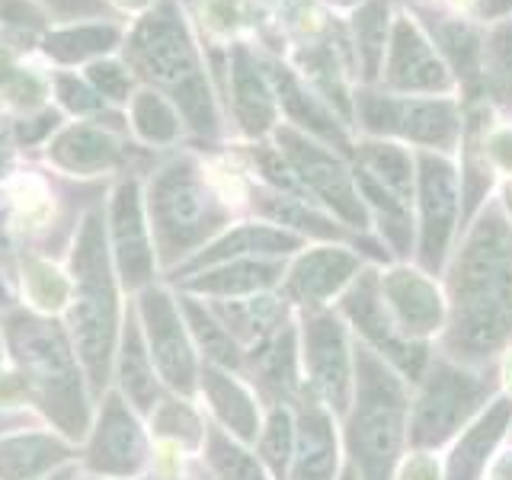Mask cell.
I'll return each instance as SVG.
<instances>
[{
  "label": "cell",
  "mask_w": 512,
  "mask_h": 480,
  "mask_svg": "<svg viewBox=\"0 0 512 480\" xmlns=\"http://www.w3.org/2000/svg\"><path fill=\"white\" fill-rule=\"evenodd\" d=\"M458 356H490L512 333V228L487 212L468 234L452 269Z\"/></svg>",
  "instance_id": "1"
},
{
  "label": "cell",
  "mask_w": 512,
  "mask_h": 480,
  "mask_svg": "<svg viewBox=\"0 0 512 480\" xmlns=\"http://www.w3.org/2000/svg\"><path fill=\"white\" fill-rule=\"evenodd\" d=\"M74 301H71V343L93 388L109 381V365L119 343V298L109 266V244L103 218L90 212L80 224L71 253Z\"/></svg>",
  "instance_id": "2"
},
{
  "label": "cell",
  "mask_w": 512,
  "mask_h": 480,
  "mask_svg": "<svg viewBox=\"0 0 512 480\" xmlns=\"http://www.w3.org/2000/svg\"><path fill=\"white\" fill-rule=\"evenodd\" d=\"M7 343L23 368L26 388L36 394L42 410L52 416L61 432L84 436L87 432V397L77 375V352L61 324L39 314L16 311L4 324Z\"/></svg>",
  "instance_id": "3"
},
{
  "label": "cell",
  "mask_w": 512,
  "mask_h": 480,
  "mask_svg": "<svg viewBox=\"0 0 512 480\" xmlns=\"http://www.w3.org/2000/svg\"><path fill=\"white\" fill-rule=\"evenodd\" d=\"M148 224L164 263L196 253L228 224V205L189 157L170 160L148 189Z\"/></svg>",
  "instance_id": "4"
},
{
  "label": "cell",
  "mask_w": 512,
  "mask_h": 480,
  "mask_svg": "<svg viewBox=\"0 0 512 480\" xmlns=\"http://www.w3.org/2000/svg\"><path fill=\"white\" fill-rule=\"evenodd\" d=\"M407 429L400 381L372 352H359V397L349 423V448L365 480H394V461Z\"/></svg>",
  "instance_id": "5"
},
{
  "label": "cell",
  "mask_w": 512,
  "mask_h": 480,
  "mask_svg": "<svg viewBox=\"0 0 512 480\" xmlns=\"http://www.w3.org/2000/svg\"><path fill=\"white\" fill-rule=\"evenodd\" d=\"M125 55L128 71H135L154 87H167L170 93L205 74L196 42H192L183 13L173 7V0H160L144 20H138V26L128 32Z\"/></svg>",
  "instance_id": "6"
},
{
  "label": "cell",
  "mask_w": 512,
  "mask_h": 480,
  "mask_svg": "<svg viewBox=\"0 0 512 480\" xmlns=\"http://www.w3.org/2000/svg\"><path fill=\"white\" fill-rule=\"evenodd\" d=\"M276 141L279 154L288 160V167L295 170L304 189L314 192L324 205H330L349 228H368V205L359 196L356 176L349 173L340 157L327 151L324 144H317L314 138H308L295 125H282L276 132Z\"/></svg>",
  "instance_id": "7"
},
{
  "label": "cell",
  "mask_w": 512,
  "mask_h": 480,
  "mask_svg": "<svg viewBox=\"0 0 512 480\" xmlns=\"http://www.w3.org/2000/svg\"><path fill=\"white\" fill-rule=\"evenodd\" d=\"M359 122L375 135H400L426 148L452 151L461 138V116L452 100H410L365 90L356 96Z\"/></svg>",
  "instance_id": "8"
},
{
  "label": "cell",
  "mask_w": 512,
  "mask_h": 480,
  "mask_svg": "<svg viewBox=\"0 0 512 480\" xmlns=\"http://www.w3.org/2000/svg\"><path fill=\"white\" fill-rule=\"evenodd\" d=\"M487 394L490 384L480 381L477 375L461 372L455 365H436V372L429 375L426 388L413 407V445H442L458 426L468 423V416L484 404Z\"/></svg>",
  "instance_id": "9"
},
{
  "label": "cell",
  "mask_w": 512,
  "mask_h": 480,
  "mask_svg": "<svg viewBox=\"0 0 512 480\" xmlns=\"http://www.w3.org/2000/svg\"><path fill=\"white\" fill-rule=\"evenodd\" d=\"M141 320H144V340H148L151 362L173 391L192 394L199 378L196 356H192V340L186 333V320L180 304L167 292L148 288L141 295Z\"/></svg>",
  "instance_id": "10"
},
{
  "label": "cell",
  "mask_w": 512,
  "mask_h": 480,
  "mask_svg": "<svg viewBox=\"0 0 512 480\" xmlns=\"http://www.w3.org/2000/svg\"><path fill=\"white\" fill-rule=\"evenodd\" d=\"M416 192H420V260L429 272H436L452 244L458 224V176L455 167L442 154L423 151L420 173H416Z\"/></svg>",
  "instance_id": "11"
},
{
  "label": "cell",
  "mask_w": 512,
  "mask_h": 480,
  "mask_svg": "<svg viewBox=\"0 0 512 480\" xmlns=\"http://www.w3.org/2000/svg\"><path fill=\"white\" fill-rule=\"evenodd\" d=\"M343 311L384 359L394 362L407 378H420L426 349L420 343L407 340V336L397 330V324L381 301V282L375 272H362V276L352 282L349 295L343 298Z\"/></svg>",
  "instance_id": "12"
},
{
  "label": "cell",
  "mask_w": 512,
  "mask_h": 480,
  "mask_svg": "<svg viewBox=\"0 0 512 480\" xmlns=\"http://www.w3.org/2000/svg\"><path fill=\"white\" fill-rule=\"evenodd\" d=\"M109 231L122 282L128 288L148 285L154 276V237L138 180H122L116 186V196L109 202Z\"/></svg>",
  "instance_id": "13"
},
{
  "label": "cell",
  "mask_w": 512,
  "mask_h": 480,
  "mask_svg": "<svg viewBox=\"0 0 512 480\" xmlns=\"http://www.w3.org/2000/svg\"><path fill=\"white\" fill-rule=\"evenodd\" d=\"M148 461V442L122 397H106L87 448V468L100 477H135Z\"/></svg>",
  "instance_id": "14"
},
{
  "label": "cell",
  "mask_w": 512,
  "mask_h": 480,
  "mask_svg": "<svg viewBox=\"0 0 512 480\" xmlns=\"http://www.w3.org/2000/svg\"><path fill=\"white\" fill-rule=\"evenodd\" d=\"M384 80L391 90L404 93H439L448 90V71L432 42L410 16H397L388 39V68Z\"/></svg>",
  "instance_id": "15"
},
{
  "label": "cell",
  "mask_w": 512,
  "mask_h": 480,
  "mask_svg": "<svg viewBox=\"0 0 512 480\" xmlns=\"http://www.w3.org/2000/svg\"><path fill=\"white\" fill-rule=\"evenodd\" d=\"M304 365L311 372V384L324 394L327 404L333 410H346L352 368L346 336L336 317H308V324H304Z\"/></svg>",
  "instance_id": "16"
},
{
  "label": "cell",
  "mask_w": 512,
  "mask_h": 480,
  "mask_svg": "<svg viewBox=\"0 0 512 480\" xmlns=\"http://www.w3.org/2000/svg\"><path fill=\"white\" fill-rule=\"evenodd\" d=\"M381 301L388 308L397 330L413 340V336H426L442 327L445 304L439 288L432 285L423 272L416 269H394L381 276Z\"/></svg>",
  "instance_id": "17"
},
{
  "label": "cell",
  "mask_w": 512,
  "mask_h": 480,
  "mask_svg": "<svg viewBox=\"0 0 512 480\" xmlns=\"http://www.w3.org/2000/svg\"><path fill=\"white\" fill-rule=\"evenodd\" d=\"M359 272V256L346 247H317L301 253L288 269L285 295L301 304H324L346 288Z\"/></svg>",
  "instance_id": "18"
},
{
  "label": "cell",
  "mask_w": 512,
  "mask_h": 480,
  "mask_svg": "<svg viewBox=\"0 0 512 480\" xmlns=\"http://www.w3.org/2000/svg\"><path fill=\"white\" fill-rule=\"evenodd\" d=\"M48 157H52V164L61 167L64 173L93 176V173H106L116 167L122 148L106 128L77 122V125L61 128V132L48 141Z\"/></svg>",
  "instance_id": "19"
},
{
  "label": "cell",
  "mask_w": 512,
  "mask_h": 480,
  "mask_svg": "<svg viewBox=\"0 0 512 480\" xmlns=\"http://www.w3.org/2000/svg\"><path fill=\"white\" fill-rule=\"evenodd\" d=\"M231 96L237 122L247 135H263L276 122V90L244 45L234 48L231 58Z\"/></svg>",
  "instance_id": "20"
},
{
  "label": "cell",
  "mask_w": 512,
  "mask_h": 480,
  "mask_svg": "<svg viewBox=\"0 0 512 480\" xmlns=\"http://www.w3.org/2000/svg\"><path fill=\"white\" fill-rule=\"evenodd\" d=\"M301 237L292 231L272 228V224H240V228L228 231L224 237H218L215 244H208L205 250H199L189 260V266H183L186 272L192 269H212L218 263H231V260H250V256H276V253H288L298 250Z\"/></svg>",
  "instance_id": "21"
},
{
  "label": "cell",
  "mask_w": 512,
  "mask_h": 480,
  "mask_svg": "<svg viewBox=\"0 0 512 480\" xmlns=\"http://www.w3.org/2000/svg\"><path fill=\"white\" fill-rule=\"evenodd\" d=\"M199 378H202V391L208 397V404H212L215 416L231 436L244 439V442H253L260 436V413H256L253 397L228 368L205 365Z\"/></svg>",
  "instance_id": "22"
},
{
  "label": "cell",
  "mask_w": 512,
  "mask_h": 480,
  "mask_svg": "<svg viewBox=\"0 0 512 480\" xmlns=\"http://www.w3.org/2000/svg\"><path fill=\"white\" fill-rule=\"evenodd\" d=\"M295 480H333L336 474V436L330 413L317 404L301 410L295 432Z\"/></svg>",
  "instance_id": "23"
},
{
  "label": "cell",
  "mask_w": 512,
  "mask_h": 480,
  "mask_svg": "<svg viewBox=\"0 0 512 480\" xmlns=\"http://www.w3.org/2000/svg\"><path fill=\"white\" fill-rule=\"evenodd\" d=\"M71 448L45 432H20L0 439V480H39L68 461Z\"/></svg>",
  "instance_id": "24"
},
{
  "label": "cell",
  "mask_w": 512,
  "mask_h": 480,
  "mask_svg": "<svg viewBox=\"0 0 512 480\" xmlns=\"http://www.w3.org/2000/svg\"><path fill=\"white\" fill-rule=\"evenodd\" d=\"M282 279V266L269 260H231L218 263L205 272H196L189 279V292L199 295H218V298H240V295H256L263 288L276 285Z\"/></svg>",
  "instance_id": "25"
},
{
  "label": "cell",
  "mask_w": 512,
  "mask_h": 480,
  "mask_svg": "<svg viewBox=\"0 0 512 480\" xmlns=\"http://www.w3.org/2000/svg\"><path fill=\"white\" fill-rule=\"evenodd\" d=\"M122 42V29L112 20H96V23H74L48 32L42 39L45 55L58 64H93L116 52Z\"/></svg>",
  "instance_id": "26"
},
{
  "label": "cell",
  "mask_w": 512,
  "mask_h": 480,
  "mask_svg": "<svg viewBox=\"0 0 512 480\" xmlns=\"http://www.w3.org/2000/svg\"><path fill=\"white\" fill-rule=\"evenodd\" d=\"M509 420H512V400H496V404L474 423L468 436L455 445L452 461H448V480H474L480 468L487 464L493 445L500 442V436L506 432Z\"/></svg>",
  "instance_id": "27"
},
{
  "label": "cell",
  "mask_w": 512,
  "mask_h": 480,
  "mask_svg": "<svg viewBox=\"0 0 512 480\" xmlns=\"http://www.w3.org/2000/svg\"><path fill=\"white\" fill-rule=\"evenodd\" d=\"M119 384L125 397L132 400L138 410H154L157 407V378H154V362L151 352L144 346V336L135 324V317H128L122 330V346H119Z\"/></svg>",
  "instance_id": "28"
},
{
  "label": "cell",
  "mask_w": 512,
  "mask_h": 480,
  "mask_svg": "<svg viewBox=\"0 0 512 480\" xmlns=\"http://www.w3.org/2000/svg\"><path fill=\"white\" fill-rule=\"evenodd\" d=\"M272 80H276V96H279V103L285 106L288 119L298 122L301 128H308L311 135L330 141L333 148H349L343 128L333 122V116L314 100V96H308L298 87V80L292 77V71H285V68H279V64H272Z\"/></svg>",
  "instance_id": "29"
},
{
  "label": "cell",
  "mask_w": 512,
  "mask_h": 480,
  "mask_svg": "<svg viewBox=\"0 0 512 480\" xmlns=\"http://www.w3.org/2000/svg\"><path fill=\"white\" fill-rule=\"evenodd\" d=\"M359 154V170H365L368 176H375V180L394 192L400 202H410L413 196V160L410 154L400 148V144H391V141H368L356 151Z\"/></svg>",
  "instance_id": "30"
},
{
  "label": "cell",
  "mask_w": 512,
  "mask_h": 480,
  "mask_svg": "<svg viewBox=\"0 0 512 480\" xmlns=\"http://www.w3.org/2000/svg\"><path fill=\"white\" fill-rule=\"evenodd\" d=\"M180 311H183L189 333L196 336V343L205 349L208 365H218V368H237L240 365V349L234 343V336L228 333V327L221 324L212 308H205V304L196 298H183Z\"/></svg>",
  "instance_id": "31"
},
{
  "label": "cell",
  "mask_w": 512,
  "mask_h": 480,
  "mask_svg": "<svg viewBox=\"0 0 512 480\" xmlns=\"http://www.w3.org/2000/svg\"><path fill=\"white\" fill-rule=\"evenodd\" d=\"M132 128L148 144H173L180 138V112L157 90H138L132 96Z\"/></svg>",
  "instance_id": "32"
},
{
  "label": "cell",
  "mask_w": 512,
  "mask_h": 480,
  "mask_svg": "<svg viewBox=\"0 0 512 480\" xmlns=\"http://www.w3.org/2000/svg\"><path fill=\"white\" fill-rule=\"evenodd\" d=\"M432 32H436V45H442L445 58L452 61L455 74L474 84L480 77V55H484V42L477 39V32L461 20H432Z\"/></svg>",
  "instance_id": "33"
},
{
  "label": "cell",
  "mask_w": 512,
  "mask_h": 480,
  "mask_svg": "<svg viewBox=\"0 0 512 480\" xmlns=\"http://www.w3.org/2000/svg\"><path fill=\"white\" fill-rule=\"evenodd\" d=\"M256 205H260V212L276 221L279 228H282V224H288V228L308 231L314 237H343L340 224H333L330 218L317 215L314 208H308L295 196H282V192H276V196H260V199H256Z\"/></svg>",
  "instance_id": "34"
},
{
  "label": "cell",
  "mask_w": 512,
  "mask_h": 480,
  "mask_svg": "<svg viewBox=\"0 0 512 480\" xmlns=\"http://www.w3.org/2000/svg\"><path fill=\"white\" fill-rule=\"evenodd\" d=\"M356 45L362 55L365 77H375L384 58V42H388V0H368L356 13Z\"/></svg>",
  "instance_id": "35"
},
{
  "label": "cell",
  "mask_w": 512,
  "mask_h": 480,
  "mask_svg": "<svg viewBox=\"0 0 512 480\" xmlns=\"http://www.w3.org/2000/svg\"><path fill=\"white\" fill-rule=\"evenodd\" d=\"M154 413V432L183 448H199L205 442V426L186 400H160L151 410Z\"/></svg>",
  "instance_id": "36"
},
{
  "label": "cell",
  "mask_w": 512,
  "mask_h": 480,
  "mask_svg": "<svg viewBox=\"0 0 512 480\" xmlns=\"http://www.w3.org/2000/svg\"><path fill=\"white\" fill-rule=\"evenodd\" d=\"M480 71L496 96L512 100V23H500L490 32L480 55Z\"/></svg>",
  "instance_id": "37"
},
{
  "label": "cell",
  "mask_w": 512,
  "mask_h": 480,
  "mask_svg": "<svg viewBox=\"0 0 512 480\" xmlns=\"http://www.w3.org/2000/svg\"><path fill=\"white\" fill-rule=\"evenodd\" d=\"M23 285H26L29 301L45 314L48 311H61L64 304H68V298H71V282L45 260H26Z\"/></svg>",
  "instance_id": "38"
},
{
  "label": "cell",
  "mask_w": 512,
  "mask_h": 480,
  "mask_svg": "<svg viewBox=\"0 0 512 480\" xmlns=\"http://www.w3.org/2000/svg\"><path fill=\"white\" fill-rule=\"evenodd\" d=\"M208 461H212L221 480H266L256 458L244 452L237 442H231V436H224L221 429L208 432Z\"/></svg>",
  "instance_id": "39"
},
{
  "label": "cell",
  "mask_w": 512,
  "mask_h": 480,
  "mask_svg": "<svg viewBox=\"0 0 512 480\" xmlns=\"http://www.w3.org/2000/svg\"><path fill=\"white\" fill-rule=\"evenodd\" d=\"M260 455L276 477H285L288 461L295 458V426L285 410H272L269 423L260 429Z\"/></svg>",
  "instance_id": "40"
},
{
  "label": "cell",
  "mask_w": 512,
  "mask_h": 480,
  "mask_svg": "<svg viewBox=\"0 0 512 480\" xmlns=\"http://www.w3.org/2000/svg\"><path fill=\"white\" fill-rule=\"evenodd\" d=\"M87 80L106 103H128L135 96L132 93V71L119 61L100 58V61L87 64Z\"/></svg>",
  "instance_id": "41"
},
{
  "label": "cell",
  "mask_w": 512,
  "mask_h": 480,
  "mask_svg": "<svg viewBox=\"0 0 512 480\" xmlns=\"http://www.w3.org/2000/svg\"><path fill=\"white\" fill-rule=\"evenodd\" d=\"M0 96L20 109H32L42 103L45 80L36 71H23V68L7 64V68H0Z\"/></svg>",
  "instance_id": "42"
},
{
  "label": "cell",
  "mask_w": 512,
  "mask_h": 480,
  "mask_svg": "<svg viewBox=\"0 0 512 480\" xmlns=\"http://www.w3.org/2000/svg\"><path fill=\"white\" fill-rule=\"evenodd\" d=\"M55 96L64 109L74 112V116H96V112L106 109V100L90 87V80H80L74 74L55 77Z\"/></svg>",
  "instance_id": "43"
},
{
  "label": "cell",
  "mask_w": 512,
  "mask_h": 480,
  "mask_svg": "<svg viewBox=\"0 0 512 480\" xmlns=\"http://www.w3.org/2000/svg\"><path fill=\"white\" fill-rule=\"evenodd\" d=\"M55 20H100L109 0H36Z\"/></svg>",
  "instance_id": "44"
},
{
  "label": "cell",
  "mask_w": 512,
  "mask_h": 480,
  "mask_svg": "<svg viewBox=\"0 0 512 480\" xmlns=\"http://www.w3.org/2000/svg\"><path fill=\"white\" fill-rule=\"evenodd\" d=\"M484 151L490 154L496 167L512 173V125H503V128H496V132H490V138L484 141Z\"/></svg>",
  "instance_id": "45"
},
{
  "label": "cell",
  "mask_w": 512,
  "mask_h": 480,
  "mask_svg": "<svg viewBox=\"0 0 512 480\" xmlns=\"http://www.w3.org/2000/svg\"><path fill=\"white\" fill-rule=\"evenodd\" d=\"M0 20L20 23V26H39L42 13L29 4V0H0Z\"/></svg>",
  "instance_id": "46"
},
{
  "label": "cell",
  "mask_w": 512,
  "mask_h": 480,
  "mask_svg": "<svg viewBox=\"0 0 512 480\" xmlns=\"http://www.w3.org/2000/svg\"><path fill=\"white\" fill-rule=\"evenodd\" d=\"M397 480H439V464H436V458L416 452L404 461Z\"/></svg>",
  "instance_id": "47"
},
{
  "label": "cell",
  "mask_w": 512,
  "mask_h": 480,
  "mask_svg": "<svg viewBox=\"0 0 512 480\" xmlns=\"http://www.w3.org/2000/svg\"><path fill=\"white\" fill-rule=\"evenodd\" d=\"M55 125H58V116L55 112H42L39 119H23V125L16 128V135H20V141H39L42 135H48V132H55Z\"/></svg>",
  "instance_id": "48"
},
{
  "label": "cell",
  "mask_w": 512,
  "mask_h": 480,
  "mask_svg": "<svg viewBox=\"0 0 512 480\" xmlns=\"http://www.w3.org/2000/svg\"><path fill=\"white\" fill-rule=\"evenodd\" d=\"M477 13L484 20H496V16L512 13V0H477Z\"/></svg>",
  "instance_id": "49"
},
{
  "label": "cell",
  "mask_w": 512,
  "mask_h": 480,
  "mask_svg": "<svg viewBox=\"0 0 512 480\" xmlns=\"http://www.w3.org/2000/svg\"><path fill=\"white\" fill-rule=\"evenodd\" d=\"M490 480H512V455H506V458H500L493 464Z\"/></svg>",
  "instance_id": "50"
},
{
  "label": "cell",
  "mask_w": 512,
  "mask_h": 480,
  "mask_svg": "<svg viewBox=\"0 0 512 480\" xmlns=\"http://www.w3.org/2000/svg\"><path fill=\"white\" fill-rule=\"evenodd\" d=\"M112 4H119L122 10H148L154 0H112Z\"/></svg>",
  "instance_id": "51"
},
{
  "label": "cell",
  "mask_w": 512,
  "mask_h": 480,
  "mask_svg": "<svg viewBox=\"0 0 512 480\" xmlns=\"http://www.w3.org/2000/svg\"><path fill=\"white\" fill-rule=\"evenodd\" d=\"M7 160H10V148H7V141L0 138V176H4V170H7Z\"/></svg>",
  "instance_id": "52"
},
{
  "label": "cell",
  "mask_w": 512,
  "mask_h": 480,
  "mask_svg": "<svg viewBox=\"0 0 512 480\" xmlns=\"http://www.w3.org/2000/svg\"><path fill=\"white\" fill-rule=\"evenodd\" d=\"M10 288H7V282H4V276H0V308H10Z\"/></svg>",
  "instance_id": "53"
},
{
  "label": "cell",
  "mask_w": 512,
  "mask_h": 480,
  "mask_svg": "<svg viewBox=\"0 0 512 480\" xmlns=\"http://www.w3.org/2000/svg\"><path fill=\"white\" fill-rule=\"evenodd\" d=\"M506 388L512 394V352H509V359H506Z\"/></svg>",
  "instance_id": "54"
},
{
  "label": "cell",
  "mask_w": 512,
  "mask_h": 480,
  "mask_svg": "<svg viewBox=\"0 0 512 480\" xmlns=\"http://www.w3.org/2000/svg\"><path fill=\"white\" fill-rule=\"evenodd\" d=\"M503 202H506V212L512 215V183L506 186V192H503Z\"/></svg>",
  "instance_id": "55"
},
{
  "label": "cell",
  "mask_w": 512,
  "mask_h": 480,
  "mask_svg": "<svg viewBox=\"0 0 512 480\" xmlns=\"http://www.w3.org/2000/svg\"><path fill=\"white\" fill-rule=\"evenodd\" d=\"M0 68H7V48H4V42H0Z\"/></svg>",
  "instance_id": "56"
},
{
  "label": "cell",
  "mask_w": 512,
  "mask_h": 480,
  "mask_svg": "<svg viewBox=\"0 0 512 480\" xmlns=\"http://www.w3.org/2000/svg\"><path fill=\"white\" fill-rule=\"evenodd\" d=\"M340 480H356V471H346V474H343Z\"/></svg>",
  "instance_id": "57"
},
{
  "label": "cell",
  "mask_w": 512,
  "mask_h": 480,
  "mask_svg": "<svg viewBox=\"0 0 512 480\" xmlns=\"http://www.w3.org/2000/svg\"><path fill=\"white\" fill-rule=\"evenodd\" d=\"M48 480H68V474H55V477H48Z\"/></svg>",
  "instance_id": "58"
},
{
  "label": "cell",
  "mask_w": 512,
  "mask_h": 480,
  "mask_svg": "<svg viewBox=\"0 0 512 480\" xmlns=\"http://www.w3.org/2000/svg\"><path fill=\"white\" fill-rule=\"evenodd\" d=\"M0 362H4V346H0Z\"/></svg>",
  "instance_id": "59"
}]
</instances>
